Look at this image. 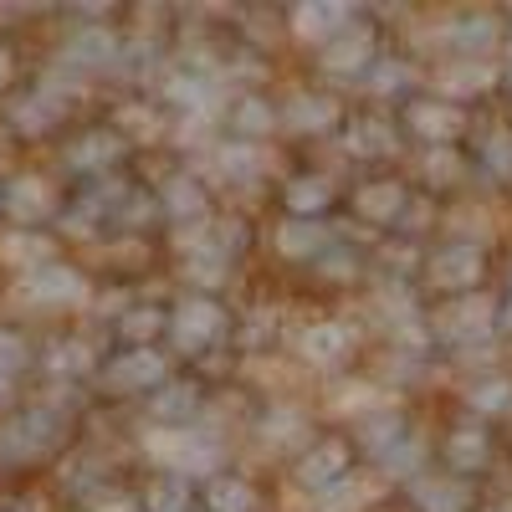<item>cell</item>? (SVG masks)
Listing matches in <instances>:
<instances>
[]
</instances>
